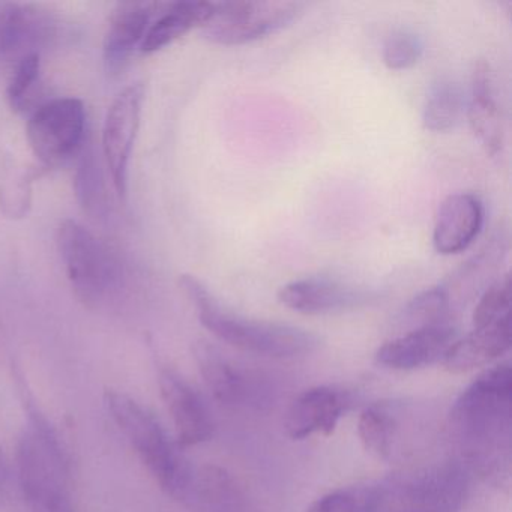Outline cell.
<instances>
[{"label": "cell", "mask_w": 512, "mask_h": 512, "mask_svg": "<svg viewBox=\"0 0 512 512\" xmlns=\"http://www.w3.org/2000/svg\"><path fill=\"white\" fill-rule=\"evenodd\" d=\"M512 374L509 364L484 371L455 401L452 428L470 466L508 484L511 469Z\"/></svg>", "instance_id": "6da1fadb"}, {"label": "cell", "mask_w": 512, "mask_h": 512, "mask_svg": "<svg viewBox=\"0 0 512 512\" xmlns=\"http://www.w3.org/2000/svg\"><path fill=\"white\" fill-rule=\"evenodd\" d=\"M179 286L196 307L200 323L218 340L235 349L266 358L287 359L308 355L319 347V337L313 332L242 317L227 310L194 275H181Z\"/></svg>", "instance_id": "7a4b0ae2"}, {"label": "cell", "mask_w": 512, "mask_h": 512, "mask_svg": "<svg viewBox=\"0 0 512 512\" xmlns=\"http://www.w3.org/2000/svg\"><path fill=\"white\" fill-rule=\"evenodd\" d=\"M104 404L146 469L164 491L181 502L193 467L176 451L154 413L124 392L107 389Z\"/></svg>", "instance_id": "3957f363"}, {"label": "cell", "mask_w": 512, "mask_h": 512, "mask_svg": "<svg viewBox=\"0 0 512 512\" xmlns=\"http://www.w3.org/2000/svg\"><path fill=\"white\" fill-rule=\"evenodd\" d=\"M467 476L455 463L397 473L365 488V512H460Z\"/></svg>", "instance_id": "277c9868"}, {"label": "cell", "mask_w": 512, "mask_h": 512, "mask_svg": "<svg viewBox=\"0 0 512 512\" xmlns=\"http://www.w3.org/2000/svg\"><path fill=\"white\" fill-rule=\"evenodd\" d=\"M58 248L71 289L88 308H100L118 293L122 268L109 245L74 220L58 229Z\"/></svg>", "instance_id": "5b68a950"}, {"label": "cell", "mask_w": 512, "mask_h": 512, "mask_svg": "<svg viewBox=\"0 0 512 512\" xmlns=\"http://www.w3.org/2000/svg\"><path fill=\"white\" fill-rule=\"evenodd\" d=\"M305 4L301 2H214L211 16L200 28L203 38L218 46H244L263 40L292 25Z\"/></svg>", "instance_id": "8992f818"}, {"label": "cell", "mask_w": 512, "mask_h": 512, "mask_svg": "<svg viewBox=\"0 0 512 512\" xmlns=\"http://www.w3.org/2000/svg\"><path fill=\"white\" fill-rule=\"evenodd\" d=\"M17 469L31 512H74L68 493L71 461L59 457L29 430L17 442Z\"/></svg>", "instance_id": "52a82bcc"}, {"label": "cell", "mask_w": 512, "mask_h": 512, "mask_svg": "<svg viewBox=\"0 0 512 512\" xmlns=\"http://www.w3.org/2000/svg\"><path fill=\"white\" fill-rule=\"evenodd\" d=\"M86 112L77 98H58L38 107L29 118L28 142L35 157L55 167L77 157L85 146Z\"/></svg>", "instance_id": "ba28073f"}, {"label": "cell", "mask_w": 512, "mask_h": 512, "mask_svg": "<svg viewBox=\"0 0 512 512\" xmlns=\"http://www.w3.org/2000/svg\"><path fill=\"white\" fill-rule=\"evenodd\" d=\"M145 86L133 83L119 92L107 112L103 128V154L121 199L127 197L128 167L142 119Z\"/></svg>", "instance_id": "9c48e42d"}, {"label": "cell", "mask_w": 512, "mask_h": 512, "mask_svg": "<svg viewBox=\"0 0 512 512\" xmlns=\"http://www.w3.org/2000/svg\"><path fill=\"white\" fill-rule=\"evenodd\" d=\"M61 22L49 11L32 5L0 7V65L20 61L58 41Z\"/></svg>", "instance_id": "30bf717a"}, {"label": "cell", "mask_w": 512, "mask_h": 512, "mask_svg": "<svg viewBox=\"0 0 512 512\" xmlns=\"http://www.w3.org/2000/svg\"><path fill=\"white\" fill-rule=\"evenodd\" d=\"M376 298V293L371 290L329 277H307L290 281L278 292V299L284 307L310 316L355 310L370 304Z\"/></svg>", "instance_id": "8fae6325"}, {"label": "cell", "mask_w": 512, "mask_h": 512, "mask_svg": "<svg viewBox=\"0 0 512 512\" xmlns=\"http://www.w3.org/2000/svg\"><path fill=\"white\" fill-rule=\"evenodd\" d=\"M161 397L175 425L181 446L206 442L212 434L211 416L200 395L172 368H161L158 374Z\"/></svg>", "instance_id": "7c38bea8"}, {"label": "cell", "mask_w": 512, "mask_h": 512, "mask_svg": "<svg viewBox=\"0 0 512 512\" xmlns=\"http://www.w3.org/2000/svg\"><path fill=\"white\" fill-rule=\"evenodd\" d=\"M181 502L196 512H259L238 479L215 464L193 469Z\"/></svg>", "instance_id": "4fadbf2b"}, {"label": "cell", "mask_w": 512, "mask_h": 512, "mask_svg": "<svg viewBox=\"0 0 512 512\" xmlns=\"http://www.w3.org/2000/svg\"><path fill=\"white\" fill-rule=\"evenodd\" d=\"M455 329L449 323L412 329L383 344L376 361L392 370H415L443 359L454 344Z\"/></svg>", "instance_id": "5bb4252c"}, {"label": "cell", "mask_w": 512, "mask_h": 512, "mask_svg": "<svg viewBox=\"0 0 512 512\" xmlns=\"http://www.w3.org/2000/svg\"><path fill=\"white\" fill-rule=\"evenodd\" d=\"M484 224V206L470 193L446 197L436 215L434 250L442 256L463 253L478 238Z\"/></svg>", "instance_id": "9a60e30c"}, {"label": "cell", "mask_w": 512, "mask_h": 512, "mask_svg": "<svg viewBox=\"0 0 512 512\" xmlns=\"http://www.w3.org/2000/svg\"><path fill=\"white\" fill-rule=\"evenodd\" d=\"M160 5L130 2L119 4L113 11L103 44L104 67L110 76L121 74L134 50L140 49Z\"/></svg>", "instance_id": "2e32d148"}, {"label": "cell", "mask_w": 512, "mask_h": 512, "mask_svg": "<svg viewBox=\"0 0 512 512\" xmlns=\"http://www.w3.org/2000/svg\"><path fill=\"white\" fill-rule=\"evenodd\" d=\"M466 107L470 127L485 152L490 155L502 152L505 137L502 110L497 104L493 74L488 62L478 61L473 67Z\"/></svg>", "instance_id": "e0dca14e"}, {"label": "cell", "mask_w": 512, "mask_h": 512, "mask_svg": "<svg viewBox=\"0 0 512 512\" xmlns=\"http://www.w3.org/2000/svg\"><path fill=\"white\" fill-rule=\"evenodd\" d=\"M343 395L328 386L311 388L299 395L287 412L286 431L293 440H304L314 434L331 436L343 416Z\"/></svg>", "instance_id": "ac0fdd59"}, {"label": "cell", "mask_w": 512, "mask_h": 512, "mask_svg": "<svg viewBox=\"0 0 512 512\" xmlns=\"http://www.w3.org/2000/svg\"><path fill=\"white\" fill-rule=\"evenodd\" d=\"M511 347V319L473 328L463 340H455L443 356L446 370L454 374L467 373L490 364Z\"/></svg>", "instance_id": "d6986e66"}, {"label": "cell", "mask_w": 512, "mask_h": 512, "mask_svg": "<svg viewBox=\"0 0 512 512\" xmlns=\"http://www.w3.org/2000/svg\"><path fill=\"white\" fill-rule=\"evenodd\" d=\"M214 2H172L161 4L157 20L151 23L140 52L145 55L160 52L188 32L202 28L211 16Z\"/></svg>", "instance_id": "ffe728a7"}, {"label": "cell", "mask_w": 512, "mask_h": 512, "mask_svg": "<svg viewBox=\"0 0 512 512\" xmlns=\"http://www.w3.org/2000/svg\"><path fill=\"white\" fill-rule=\"evenodd\" d=\"M193 353L206 386L220 403L236 406L247 400L250 394L247 377L221 350L208 341H197Z\"/></svg>", "instance_id": "44dd1931"}, {"label": "cell", "mask_w": 512, "mask_h": 512, "mask_svg": "<svg viewBox=\"0 0 512 512\" xmlns=\"http://www.w3.org/2000/svg\"><path fill=\"white\" fill-rule=\"evenodd\" d=\"M466 112V98L457 83L440 80L428 92L422 122L428 131L448 133L457 128Z\"/></svg>", "instance_id": "7402d4cb"}, {"label": "cell", "mask_w": 512, "mask_h": 512, "mask_svg": "<svg viewBox=\"0 0 512 512\" xmlns=\"http://www.w3.org/2000/svg\"><path fill=\"white\" fill-rule=\"evenodd\" d=\"M77 157H79V163L74 176V188H76L80 205L83 211L95 220H104L109 211V203H107L106 185H104L103 173H101L94 146H83Z\"/></svg>", "instance_id": "603a6c76"}, {"label": "cell", "mask_w": 512, "mask_h": 512, "mask_svg": "<svg viewBox=\"0 0 512 512\" xmlns=\"http://www.w3.org/2000/svg\"><path fill=\"white\" fill-rule=\"evenodd\" d=\"M11 374H13L14 385H16L20 403H22L23 410H25L26 416H28V430L35 434L44 445L49 446L59 457L71 461L64 440L59 436V431L56 430L55 425L50 422L49 416L43 412L40 404L37 403V398H35L34 392H32L31 386H29L20 365L13 364V373Z\"/></svg>", "instance_id": "cb8c5ba5"}, {"label": "cell", "mask_w": 512, "mask_h": 512, "mask_svg": "<svg viewBox=\"0 0 512 512\" xmlns=\"http://www.w3.org/2000/svg\"><path fill=\"white\" fill-rule=\"evenodd\" d=\"M395 425L394 416L386 407L371 406L361 413L358 424L359 439L364 445L365 451L379 460L389 457L394 440Z\"/></svg>", "instance_id": "d4e9b609"}, {"label": "cell", "mask_w": 512, "mask_h": 512, "mask_svg": "<svg viewBox=\"0 0 512 512\" xmlns=\"http://www.w3.org/2000/svg\"><path fill=\"white\" fill-rule=\"evenodd\" d=\"M451 311V302L442 286L431 287L424 290L412 299L404 308L403 317L406 322L422 326L439 325L449 323L448 316Z\"/></svg>", "instance_id": "484cf974"}, {"label": "cell", "mask_w": 512, "mask_h": 512, "mask_svg": "<svg viewBox=\"0 0 512 512\" xmlns=\"http://www.w3.org/2000/svg\"><path fill=\"white\" fill-rule=\"evenodd\" d=\"M41 59L37 53L16 62L7 88V100L14 112H26L40 82Z\"/></svg>", "instance_id": "4316f807"}, {"label": "cell", "mask_w": 512, "mask_h": 512, "mask_svg": "<svg viewBox=\"0 0 512 512\" xmlns=\"http://www.w3.org/2000/svg\"><path fill=\"white\" fill-rule=\"evenodd\" d=\"M509 305H511V278L505 275L488 286L478 299V304L473 310V328H481V326L506 319L509 317Z\"/></svg>", "instance_id": "83f0119b"}, {"label": "cell", "mask_w": 512, "mask_h": 512, "mask_svg": "<svg viewBox=\"0 0 512 512\" xmlns=\"http://www.w3.org/2000/svg\"><path fill=\"white\" fill-rule=\"evenodd\" d=\"M422 55L424 41L415 32H394L383 44L382 58L389 70H409L421 61Z\"/></svg>", "instance_id": "f1b7e54d"}, {"label": "cell", "mask_w": 512, "mask_h": 512, "mask_svg": "<svg viewBox=\"0 0 512 512\" xmlns=\"http://www.w3.org/2000/svg\"><path fill=\"white\" fill-rule=\"evenodd\" d=\"M307 512H365L364 490H338L319 497Z\"/></svg>", "instance_id": "f546056e"}, {"label": "cell", "mask_w": 512, "mask_h": 512, "mask_svg": "<svg viewBox=\"0 0 512 512\" xmlns=\"http://www.w3.org/2000/svg\"><path fill=\"white\" fill-rule=\"evenodd\" d=\"M11 470L4 451L0 449V505L7 500L10 493Z\"/></svg>", "instance_id": "4dcf8cb0"}]
</instances>
